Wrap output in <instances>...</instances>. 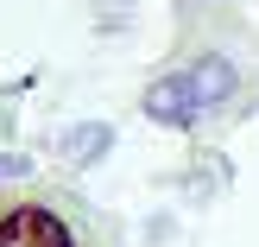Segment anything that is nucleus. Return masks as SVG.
Here are the masks:
<instances>
[{"instance_id":"obj_3","label":"nucleus","mask_w":259,"mask_h":247,"mask_svg":"<svg viewBox=\"0 0 259 247\" xmlns=\"http://www.w3.org/2000/svg\"><path fill=\"white\" fill-rule=\"evenodd\" d=\"M190 83H196V101H202V114H209V108H222V101H234L240 70H234V57H196Z\"/></svg>"},{"instance_id":"obj_1","label":"nucleus","mask_w":259,"mask_h":247,"mask_svg":"<svg viewBox=\"0 0 259 247\" xmlns=\"http://www.w3.org/2000/svg\"><path fill=\"white\" fill-rule=\"evenodd\" d=\"M0 247H89V241L76 235V222L63 209H51L38 197H13L0 203Z\"/></svg>"},{"instance_id":"obj_4","label":"nucleus","mask_w":259,"mask_h":247,"mask_svg":"<svg viewBox=\"0 0 259 247\" xmlns=\"http://www.w3.org/2000/svg\"><path fill=\"white\" fill-rule=\"evenodd\" d=\"M101 146H108V127H82V133H76V139H70L63 152H76V159H95Z\"/></svg>"},{"instance_id":"obj_2","label":"nucleus","mask_w":259,"mask_h":247,"mask_svg":"<svg viewBox=\"0 0 259 247\" xmlns=\"http://www.w3.org/2000/svg\"><path fill=\"white\" fill-rule=\"evenodd\" d=\"M146 114H152V121H171V127H190V121H196L202 101H196L190 70H177V76H164V83H152V89H146Z\"/></svg>"}]
</instances>
